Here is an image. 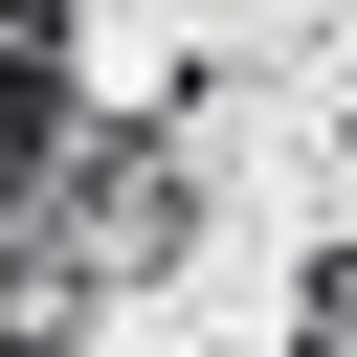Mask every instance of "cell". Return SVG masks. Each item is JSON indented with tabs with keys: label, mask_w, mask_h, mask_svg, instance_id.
Listing matches in <instances>:
<instances>
[{
	"label": "cell",
	"mask_w": 357,
	"mask_h": 357,
	"mask_svg": "<svg viewBox=\"0 0 357 357\" xmlns=\"http://www.w3.org/2000/svg\"><path fill=\"white\" fill-rule=\"evenodd\" d=\"M268 357H357V245H312V268H290V335H268Z\"/></svg>",
	"instance_id": "obj_1"
},
{
	"label": "cell",
	"mask_w": 357,
	"mask_h": 357,
	"mask_svg": "<svg viewBox=\"0 0 357 357\" xmlns=\"http://www.w3.org/2000/svg\"><path fill=\"white\" fill-rule=\"evenodd\" d=\"M0 67H89V0H0Z\"/></svg>",
	"instance_id": "obj_2"
},
{
	"label": "cell",
	"mask_w": 357,
	"mask_h": 357,
	"mask_svg": "<svg viewBox=\"0 0 357 357\" xmlns=\"http://www.w3.org/2000/svg\"><path fill=\"white\" fill-rule=\"evenodd\" d=\"M335 134H357V112H335Z\"/></svg>",
	"instance_id": "obj_3"
}]
</instances>
